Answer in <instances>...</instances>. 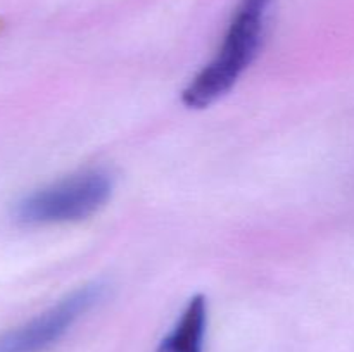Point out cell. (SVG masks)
I'll return each mask as SVG.
<instances>
[{
	"label": "cell",
	"mask_w": 354,
	"mask_h": 352,
	"mask_svg": "<svg viewBox=\"0 0 354 352\" xmlns=\"http://www.w3.org/2000/svg\"><path fill=\"white\" fill-rule=\"evenodd\" d=\"M107 285L93 282L69 293L55 306L21 326L0 333V352H45L57 344L69 328L104 299Z\"/></svg>",
	"instance_id": "obj_3"
},
{
	"label": "cell",
	"mask_w": 354,
	"mask_h": 352,
	"mask_svg": "<svg viewBox=\"0 0 354 352\" xmlns=\"http://www.w3.org/2000/svg\"><path fill=\"white\" fill-rule=\"evenodd\" d=\"M275 0H239L216 55L183 90L190 109H204L223 97L249 68L261 47L266 19Z\"/></svg>",
	"instance_id": "obj_1"
},
{
	"label": "cell",
	"mask_w": 354,
	"mask_h": 352,
	"mask_svg": "<svg viewBox=\"0 0 354 352\" xmlns=\"http://www.w3.org/2000/svg\"><path fill=\"white\" fill-rule=\"evenodd\" d=\"M207 326V302L204 295H194L183 309L173 330L158 345L156 352H203Z\"/></svg>",
	"instance_id": "obj_4"
},
{
	"label": "cell",
	"mask_w": 354,
	"mask_h": 352,
	"mask_svg": "<svg viewBox=\"0 0 354 352\" xmlns=\"http://www.w3.org/2000/svg\"><path fill=\"white\" fill-rule=\"evenodd\" d=\"M113 176L104 169H85L24 195L12 216L26 226L86 219L109 200Z\"/></svg>",
	"instance_id": "obj_2"
}]
</instances>
